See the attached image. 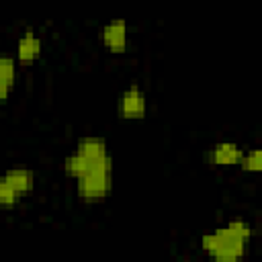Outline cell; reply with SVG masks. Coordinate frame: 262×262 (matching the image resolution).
I'll list each match as a JSON object with an SVG mask.
<instances>
[{
  "instance_id": "6da1fadb",
  "label": "cell",
  "mask_w": 262,
  "mask_h": 262,
  "mask_svg": "<svg viewBox=\"0 0 262 262\" xmlns=\"http://www.w3.org/2000/svg\"><path fill=\"white\" fill-rule=\"evenodd\" d=\"M63 170L76 184V196L84 205L104 203L113 190V156L106 139L84 135L66 156Z\"/></svg>"
},
{
  "instance_id": "7a4b0ae2",
  "label": "cell",
  "mask_w": 262,
  "mask_h": 262,
  "mask_svg": "<svg viewBox=\"0 0 262 262\" xmlns=\"http://www.w3.org/2000/svg\"><path fill=\"white\" fill-rule=\"evenodd\" d=\"M252 239V225L246 219H229L225 225L201 237V250L213 262H239Z\"/></svg>"
},
{
  "instance_id": "3957f363",
  "label": "cell",
  "mask_w": 262,
  "mask_h": 262,
  "mask_svg": "<svg viewBox=\"0 0 262 262\" xmlns=\"http://www.w3.org/2000/svg\"><path fill=\"white\" fill-rule=\"evenodd\" d=\"M117 113L125 121H139L147 115V94L139 84L127 86L117 102Z\"/></svg>"
},
{
  "instance_id": "277c9868",
  "label": "cell",
  "mask_w": 262,
  "mask_h": 262,
  "mask_svg": "<svg viewBox=\"0 0 262 262\" xmlns=\"http://www.w3.org/2000/svg\"><path fill=\"white\" fill-rule=\"evenodd\" d=\"M100 41L111 53H125L129 43V23L123 16L106 20L100 29Z\"/></svg>"
},
{
  "instance_id": "5b68a950",
  "label": "cell",
  "mask_w": 262,
  "mask_h": 262,
  "mask_svg": "<svg viewBox=\"0 0 262 262\" xmlns=\"http://www.w3.org/2000/svg\"><path fill=\"white\" fill-rule=\"evenodd\" d=\"M244 149L239 143L235 141H217L209 147L207 151V162L215 168H233V166H239V160L244 156Z\"/></svg>"
},
{
  "instance_id": "8992f818",
  "label": "cell",
  "mask_w": 262,
  "mask_h": 262,
  "mask_svg": "<svg viewBox=\"0 0 262 262\" xmlns=\"http://www.w3.org/2000/svg\"><path fill=\"white\" fill-rule=\"evenodd\" d=\"M41 53H43L41 37L33 29H27L16 39V61L18 63H31V61H37L41 57Z\"/></svg>"
},
{
  "instance_id": "52a82bcc",
  "label": "cell",
  "mask_w": 262,
  "mask_h": 262,
  "mask_svg": "<svg viewBox=\"0 0 262 262\" xmlns=\"http://www.w3.org/2000/svg\"><path fill=\"white\" fill-rule=\"evenodd\" d=\"M16 57L0 55V104H4L16 82Z\"/></svg>"
},
{
  "instance_id": "ba28073f",
  "label": "cell",
  "mask_w": 262,
  "mask_h": 262,
  "mask_svg": "<svg viewBox=\"0 0 262 262\" xmlns=\"http://www.w3.org/2000/svg\"><path fill=\"white\" fill-rule=\"evenodd\" d=\"M2 178H4L20 196L27 194V192H31V190L35 188V174H33V170L23 168V166L8 168V170L2 174Z\"/></svg>"
},
{
  "instance_id": "9c48e42d",
  "label": "cell",
  "mask_w": 262,
  "mask_h": 262,
  "mask_svg": "<svg viewBox=\"0 0 262 262\" xmlns=\"http://www.w3.org/2000/svg\"><path fill=\"white\" fill-rule=\"evenodd\" d=\"M239 168L244 172H260L262 170V151H260V147L244 149V156L239 160Z\"/></svg>"
},
{
  "instance_id": "30bf717a",
  "label": "cell",
  "mask_w": 262,
  "mask_h": 262,
  "mask_svg": "<svg viewBox=\"0 0 262 262\" xmlns=\"http://www.w3.org/2000/svg\"><path fill=\"white\" fill-rule=\"evenodd\" d=\"M20 203V194L0 176V207L2 209H12Z\"/></svg>"
},
{
  "instance_id": "8fae6325",
  "label": "cell",
  "mask_w": 262,
  "mask_h": 262,
  "mask_svg": "<svg viewBox=\"0 0 262 262\" xmlns=\"http://www.w3.org/2000/svg\"><path fill=\"white\" fill-rule=\"evenodd\" d=\"M182 262H190V260H182Z\"/></svg>"
}]
</instances>
